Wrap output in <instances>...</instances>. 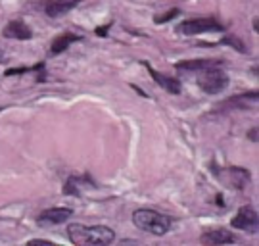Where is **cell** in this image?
<instances>
[{
	"label": "cell",
	"mask_w": 259,
	"mask_h": 246,
	"mask_svg": "<svg viewBox=\"0 0 259 246\" xmlns=\"http://www.w3.org/2000/svg\"><path fill=\"white\" fill-rule=\"evenodd\" d=\"M67 237L73 244L89 246H106L115 240V231L106 225H83L71 223L67 227Z\"/></svg>",
	"instance_id": "cell-1"
},
{
	"label": "cell",
	"mask_w": 259,
	"mask_h": 246,
	"mask_svg": "<svg viewBox=\"0 0 259 246\" xmlns=\"http://www.w3.org/2000/svg\"><path fill=\"white\" fill-rule=\"evenodd\" d=\"M133 223L139 229L146 231L150 235H165L167 231L173 225V219L165 216V214H159L156 210H148V208H142L133 214Z\"/></svg>",
	"instance_id": "cell-2"
},
{
	"label": "cell",
	"mask_w": 259,
	"mask_h": 246,
	"mask_svg": "<svg viewBox=\"0 0 259 246\" xmlns=\"http://www.w3.org/2000/svg\"><path fill=\"white\" fill-rule=\"evenodd\" d=\"M196 83H198V87L204 92H207V94H217V92H221L227 89V85H229V75L223 72L221 65H213V67L202 69Z\"/></svg>",
	"instance_id": "cell-3"
},
{
	"label": "cell",
	"mask_w": 259,
	"mask_h": 246,
	"mask_svg": "<svg viewBox=\"0 0 259 246\" xmlns=\"http://www.w3.org/2000/svg\"><path fill=\"white\" fill-rule=\"evenodd\" d=\"M223 23L213 16H205V18H190L185 19L179 25V33L183 35H202V33H213V31H223Z\"/></svg>",
	"instance_id": "cell-4"
},
{
	"label": "cell",
	"mask_w": 259,
	"mask_h": 246,
	"mask_svg": "<svg viewBox=\"0 0 259 246\" xmlns=\"http://www.w3.org/2000/svg\"><path fill=\"white\" fill-rule=\"evenodd\" d=\"M257 104V91L251 92H242L236 96H231L227 100L219 104L215 114H225V112H231V110H250Z\"/></svg>",
	"instance_id": "cell-5"
},
{
	"label": "cell",
	"mask_w": 259,
	"mask_h": 246,
	"mask_svg": "<svg viewBox=\"0 0 259 246\" xmlns=\"http://www.w3.org/2000/svg\"><path fill=\"white\" fill-rule=\"evenodd\" d=\"M232 227L242 229L246 233H255L257 229V212L251 206H242L238 214L232 218Z\"/></svg>",
	"instance_id": "cell-6"
},
{
	"label": "cell",
	"mask_w": 259,
	"mask_h": 246,
	"mask_svg": "<svg viewBox=\"0 0 259 246\" xmlns=\"http://www.w3.org/2000/svg\"><path fill=\"white\" fill-rule=\"evenodd\" d=\"M71 216H73L71 208H50V210H45L38 216L37 223H40V225H60V223H65Z\"/></svg>",
	"instance_id": "cell-7"
},
{
	"label": "cell",
	"mask_w": 259,
	"mask_h": 246,
	"mask_svg": "<svg viewBox=\"0 0 259 246\" xmlns=\"http://www.w3.org/2000/svg\"><path fill=\"white\" fill-rule=\"evenodd\" d=\"M140 64L148 69V73L152 75V79H154L161 89H165V91L171 92V94H181V89H183V87H181V81H179V79H175V77H167V75H163V73H157L148 62H140Z\"/></svg>",
	"instance_id": "cell-8"
},
{
	"label": "cell",
	"mask_w": 259,
	"mask_h": 246,
	"mask_svg": "<svg viewBox=\"0 0 259 246\" xmlns=\"http://www.w3.org/2000/svg\"><path fill=\"white\" fill-rule=\"evenodd\" d=\"M2 37L6 39H16V41H29L33 37V31L29 29V25L21 19H14L2 31Z\"/></svg>",
	"instance_id": "cell-9"
},
{
	"label": "cell",
	"mask_w": 259,
	"mask_h": 246,
	"mask_svg": "<svg viewBox=\"0 0 259 246\" xmlns=\"http://www.w3.org/2000/svg\"><path fill=\"white\" fill-rule=\"evenodd\" d=\"M79 4H81V0H48L45 4V12L50 18H60V16H65L67 12L77 8Z\"/></svg>",
	"instance_id": "cell-10"
},
{
	"label": "cell",
	"mask_w": 259,
	"mask_h": 246,
	"mask_svg": "<svg viewBox=\"0 0 259 246\" xmlns=\"http://www.w3.org/2000/svg\"><path fill=\"white\" fill-rule=\"evenodd\" d=\"M200 240L204 242V244H211V246H217V244H232L236 238L232 235L231 231H227L225 227H219V229H211V231H207L204 233Z\"/></svg>",
	"instance_id": "cell-11"
},
{
	"label": "cell",
	"mask_w": 259,
	"mask_h": 246,
	"mask_svg": "<svg viewBox=\"0 0 259 246\" xmlns=\"http://www.w3.org/2000/svg\"><path fill=\"white\" fill-rule=\"evenodd\" d=\"M81 41V37L71 33V31H65L62 35H58L52 41V45H50V54L56 56V54H62L64 50H67L69 46L73 45V43H79Z\"/></svg>",
	"instance_id": "cell-12"
},
{
	"label": "cell",
	"mask_w": 259,
	"mask_h": 246,
	"mask_svg": "<svg viewBox=\"0 0 259 246\" xmlns=\"http://www.w3.org/2000/svg\"><path fill=\"white\" fill-rule=\"evenodd\" d=\"M213 65H223L221 60H186V62H179L175 65L177 69H186V72H202V69H207V67H213Z\"/></svg>",
	"instance_id": "cell-13"
},
{
	"label": "cell",
	"mask_w": 259,
	"mask_h": 246,
	"mask_svg": "<svg viewBox=\"0 0 259 246\" xmlns=\"http://www.w3.org/2000/svg\"><path fill=\"white\" fill-rule=\"evenodd\" d=\"M179 14H181V10L173 8V10H169V12H165V14H161V16H156L154 21H156V23H165V21H171L173 18H177Z\"/></svg>",
	"instance_id": "cell-14"
},
{
	"label": "cell",
	"mask_w": 259,
	"mask_h": 246,
	"mask_svg": "<svg viewBox=\"0 0 259 246\" xmlns=\"http://www.w3.org/2000/svg\"><path fill=\"white\" fill-rule=\"evenodd\" d=\"M223 43H229V45H232L234 48H238L240 52H246V48H244V45H242L238 39H232V37H227V39H223Z\"/></svg>",
	"instance_id": "cell-15"
},
{
	"label": "cell",
	"mask_w": 259,
	"mask_h": 246,
	"mask_svg": "<svg viewBox=\"0 0 259 246\" xmlns=\"http://www.w3.org/2000/svg\"><path fill=\"white\" fill-rule=\"evenodd\" d=\"M27 244H50L52 246V242H50V240H45V238H33V240H29Z\"/></svg>",
	"instance_id": "cell-16"
},
{
	"label": "cell",
	"mask_w": 259,
	"mask_h": 246,
	"mask_svg": "<svg viewBox=\"0 0 259 246\" xmlns=\"http://www.w3.org/2000/svg\"><path fill=\"white\" fill-rule=\"evenodd\" d=\"M111 27V23H108V25H104V27H98L96 29V35L98 37H106V33H108V29Z\"/></svg>",
	"instance_id": "cell-17"
},
{
	"label": "cell",
	"mask_w": 259,
	"mask_h": 246,
	"mask_svg": "<svg viewBox=\"0 0 259 246\" xmlns=\"http://www.w3.org/2000/svg\"><path fill=\"white\" fill-rule=\"evenodd\" d=\"M251 140H253V143H257V129L255 127L251 129Z\"/></svg>",
	"instance_id": "cell-18"
},
{
	"label": "cell",
	"mask_w": 259,
	"mask_h": 246,
	"mask_svg": "<svg viewBox=\"0 0 259 246\" xmlns=\"http://www.w3.org/2000/svg\"><path fill=\"white\" fill-rule=\"evenodd\" d=\"M2 60H4V54H2V50H0V62H2Z\"/></svg>",
	"instance_id": "cell-19"
},
{
	"label": "cell",
	"mask_w": 259,
	"mask_h": 246,
	"mask_svg": "<svg viewBox=\"0 0 259 246\" xmlns=\"http://www.w3.org/2000/svg\"><path fill=\"white\" fill-rule=\"evenodd\" d=\"M0 110H2V108H0Z\"/></svg>",
	"instance_id": "cell-20"
}]
</instances>
